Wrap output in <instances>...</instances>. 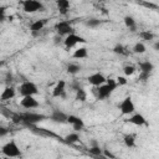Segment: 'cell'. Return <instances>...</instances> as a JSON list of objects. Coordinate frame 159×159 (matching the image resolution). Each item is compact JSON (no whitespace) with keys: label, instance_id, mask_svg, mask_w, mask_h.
Instances as JSON below:
<instances>
[{"label":"cell","instance_id":"83f0119b","mask_svg":"<svg viewBox=\"0 0 159 159\" xmlns=\"http://www.w3.org/2000/svg\"><path fill=\"white\" fill-rule=\"evenodd\" d=\"M99 24H101V21L97 20V19H89V20L86 22V25L89 26V27H96V26H98Z\"/></svg>","mask_w":159,"mask_h":159},{"label":"cell","instance_id":"2e32d148","mask_svg":"<svg viewBox=\"0 0 159 159\" xmlns=\"http://www.w3.org/2000/svg\"><path fill=\"white\" fill-rule=\"evenodd\" d=\"M56 5H57V9H58L60 14H62V15L67 14L68 7H70V1L68 0H57Z\"/></svg>","mask_w":159,"mask_h":159},{"label":"cell","instance_id":"e0dca14e","mask_svg":"<svg viewBox=\"0 0 159 159\" xmlns=\"http://www.w3.org/2000/svg\"><path fill=\"white\" fill-rule=\"evenodd\" d=\"M45 24H46V20H45V19H42V20H36V21H34V22L30 25V30H31L32 32H39L40 30L43 29Z\"/></svg>","mask_w":159,"mask_h":159},{"label":"cell","instance_id":"d4e9b609","mask_svg":"<svg viewBox=\"0 0 159 159\" xmlns=\"http://www.w3.org/2000/svg\"><path fill=\"white\" fill-rule=\"evenodd\" d=\"M133 51H134L135 53H144V52H145V46H144L142 42H138V43L134 45Z\"/></svg>","mask_w":159,"mask_h":159},{"label":"cell","instance_id":"f546056e","mask_svg":"<svg viewBox=\"0 0 159 159\" xmlns=\"http://www.w3.org/2000/svg\"><path fill=\"white\" fill-rule=\"evenodd\" d=\"M113 51L116 52V53H124V47L122 46V45H116L114 46V48H113Z\"/></svg>","mask_w":159,"mask_h":159},{"label":"cell","instance_id":"e575fe53","mask_svg":"<svg viewBox=\"0 0 159 159\" xmlns=\"http://www.w3.org/2000/svg\"><path fill=\"white\" fill-rule=\"evenodd\" d=\"M103 155L107 157V158H114V155H113L111 152H108V150H104V152H103Z\"/></svg>","mask_w":159,"mask_h":159},{"label":"cell","instance_id":"ffe728a7","mask_svg":"<svg viewBox=\"0 0 159 159\" xmlns=\"http://www.w3.org/2000/svg\"><path fill=\"white\" fill-rule=\"evenodd\" d=\"M78 139H80V137H78L77 133H71V134H67L65 137V142L68 143V144H73V143L78 142Z\"/></svg>","mask_w":159,"mask_h":159},{"label":"cell","instance_id":"484cf974","mask_svg":"<svg viewBox=\"0 0 159 159\" xmlns=\"http://www.w3.org/2000/svg\"><path fill=\"white\" fill-rule=\"evenodd\" d=\"M89 153L91 154H93V155H102V149L99 148V145H97V144H93L91 148H89Z\"/></svg>","mask_w":159,"mask_h":159},{"label":"cell","instance_id":"5b68a950","mask_svg":"<svg viewBox=\"0 0 159 159\" xmlns=\"http://www.w3.org/2000/svg\"><path fill=\"white\" fill-rule=\"evenodd\" d=\"M119 109H120V113H122L123 116H128V114H132V113L134 112L135 107H134V103H133L130 96H129V97H125V98L120 102Z\"/></svg>","mask_w":159,"mask_h":159},{"label":"cell","instance_id":"30bf717a","mask_svg":"<svg viewBox=\"0 0 159 159\" xmlns=\"http://www.w3.org/2000/svg\"><path fill=\"white\" fill-rule=\"evenodd\" d=\"M67 122L72 124V127H73V129H75L76 132L81 130V129L84 127V123H83V120H82L80 117H77V116H73V114H70V116H67Z\"/></svg>","mask_w":159,"mask_h":159},{"label":"cell","instance_id":"d6a6232c","mask_svg":"<svg viewBox=\"0 0 159 159\" xmlns=\"http://www.w3.org/2000/svg\"><path fill=\"white\" fill-rule=\"evenodd\" d=\"M149 75H150V73H148V72H140L139 80H142V81H145L147 78H149Z\"/></svg>","mask_w":159,"mask_h":159},{"label":"cell","instance_id":"5bb4252c","mask_svg":"<svg viewBox=\"0 0 159 159\" xmlns=\"http://www.w3.org/2000/svg\"><path fill=\"white\" fill-rule=\"evenodd\" d=\"M15 97V88L14 87H6L2 93L0 94V101H9Z\"/></svg>","mask_w":159,"mask_h":159},{"label":"cell","instance_id":"4316f807","mask_svg":"<svg viewBox=\"0 0 159 159\" xmlns=\"http://www.w3.org/2000/svg\"><path fill=\"white\" fill-rule=\"evenodd\" d=\"M140 37H142L143 40H147V41H150V40H153V37H154V35H153L152 32H149V31H143V32H140Z\"/></svg>","mask_w":159,"mask_h":159},{"label":"cell","instance_id":"52a82bcc","mask_svg":"<svg viewBox=\"0 0 159 159\" xmlns=\"http://www.w3.org/2000/svg\"><path fill=\"white\" fill-rule=\"evenodd\" d=\"M55 30L57 31V34L60 36H67V35L72 34V31H73V29H72V26H71V24L68 21H60V22H57L56 26H55Z\"/></svg>","mask_w":159,"mask_h":159},{"label":"cell","instance_id":"ac0fdd59","mask_svg":"<svg viewBox=\"0 0 159 159\" xmlns=\"http://www.w3.org/2000/svg\"><path fill=\"white\" fill-rule=\"evenodd\" d=\"M139 68H140V72H148V73H150L153 71L154 66H153L152 62L145 61V62H140L139 63Z\"/></svg>","mask_w":159,"mask_h":159},{"label":"cell","instance_id":"d590c367","mask_svg":"<svg viewBox=\"0 0 159 159\" xmlns=\"http://www.w3.org/2000/svg\"><path fill=\"white\" fill-rule=\"evenodd\" d=\"M99 1H102V0H99Z\"/></svg>","mask_w":159,"mask_h":159},{"label":"cell","instance_id":"603a6c76","mask_svg":"<svg viewBox=\"0 0 159 159\" xmlns=\"http://www.w3.org/2000/svg\"><path fill=\"white\" fill-rule=\"evenodd\" d=\"M77 92H76V99H78V101H81V102H83V101H86V92H84V89L83 88H81V87H78L77 89H76Z\"/></svg>","mask_w":159,"mask_h":159},{"label":"cell","instance_id":"7a4b0ae2","mask_svg":"<svg viewBox=\"0 0 159 159\" xmlns=\"http://www.w3.org/2000/svg\"><path fill=\"white\" fill-rule=\"evenodd\" d=\"M117 88V82L114 80H106V82L101 86H98L97 88V97L98 99H106L107 97H109L112 94V92Z\"/></svg>","mask_w":159,"mask_h":159},{"label":"cell","instance_id":"cb8c5ba5","mask_svg":"<svg viewBox=\"0 0 159 159\" xmlns=\"http://www.w3.org/2000/svg\"><path fill=\"white\" fill-rule=\"evenodd\" d=\"M124 24L129 29H134V26H135V21H134V19L132 16H125L124 17Z\"/></svg>","mask_w":159,"mask_h":159},{"label":"cell","instance_id":"4dcf8cb0","mask_svg":"<svg viewBox=\"0 0 159 159\" xmlns=\"http://www.w3.org/2000/svg\"><path fill=\"white\" fill-rule=\"evenodd\" d=\"M117 84H120V86H124V84H127V80H125V77H123V76H119V77L117 78Z\"/></svg>","mask_w":159,"mask_h":159},{"label":"cell","instance_id":"f1b7e54d","mask_svg":"<svg viewBox=\"0 0 159 159\" xmlns=\"http://www.w3.org/2000/svg\"><path fill=\"white\" fill-rule=\"evenodd\" d=\"M134 71H135V68H134V66H125L124 68H123V72H124V75H127V76H130V75H133L134 73Z\"/></svg>","mask_w":159,"mask_h":159},{"label":"cell","instance_id":"1f68e13d","mask_svg":"<svg viewBox=\"0 0 159 159\" xmlns=\"http://www.w3.org/2000/svg\"><path fill=\"white\" fill-rule=\"evenodd\" d=\"M5 7L4 6H0V22L1 21H4L5 20V17H6V15H5Z\"/></svg>","mask_w":159,"mask_h":159},{"label":"cell","instance_id":"6da1fadb","mask_svg":"<svg viewBox=\"0 0 159 159\" xmlns=\"http://www.w3.org/2000/svg\"><path fill=\"white\" fill-rule=\"evenodd\" d=\"M46 117L43 114H39V113H32V112H26V113H21V114H14L12 116V120L14 123H19V122H24L26 124H36L41 120H43Z\"/></svg>","mask_w":159,"mask_h":159},{"label":"cell","instance_id":"8992f818","mask_svg":"<svg viewBox=\"0 0 159 159\" xmlns=\"http://www.w3.org/2000/svg\"><path fill=\"white\" fill-rule=\"evenodd\" d=\"M22 9L25 12H36L43 9V5L39 0H25L22 2Z\"/></svg>","mask_w":159,"mask_h":159},{"label":"cell","instance_id":"9a60e30c","mask_svg":"<svg viewBox=\"0 0 159 159\" xmlns=\"http://www.w3.org/2000/svg\"><path fill=\"white\" fill-rule=\"evenodd\" d=\"M129 122H130L132 124H135V125H144V124H147V119H145L142 114H139V113L133 114V116L129 118Z\"/></svg>","mask_w":159,"mask_h":159},{"label":"cell","instance_id":"8fae6325","mask_svg":"<svg viewBox=\"0 0 159 159\" xmlns=\"http://www.w3.org/2000/svg\"><path fill=\"white\" fill-rule=\"evenodd\" d=\"M106 77L102 75V73H99V72H97V73H93V75H91L89 77H88V82L92 84V86H101V84H103L104 82H106Z\"/></svg>","mask_w":159,"mask_h":159},{"label":"cell","instance_id":"7402d4cb","mask_svg":"<svg viewBox=\"0 0 159 159\" xmlns=\"http://www.w3.org/2000/svg\"><path fill=\"white\" fill-rule=\"evenodd\" d=\"M124 144H125L127 147H129V148L134 147V144H135L134 135H132V134H127V135L124 137Z\"/></svg>","mask_w":159,"mask_h":159},{"label":"cell","instance_id":"3957f363","mask_svg":"<svg viewBox=\"0 0 159 159\" xmlns=\"http://www.w3.org/2000/svg\"><path fill=\"white\" fill-rule=\"evenodd\" d=\"M1 152L6 157H20L21 155V152H20L17 144L15 143V140H10L6 144H4Z\"/></svg>","mask_w":159,"mask_h":159},{"label":"cell","instance_id":"7c38bea8","mask_svg":"<svg viewBox=\"0 0 159 159\" xmlns=\"http://www.w3.org/2000/svg\"><path fill=\"white\" fill-rule=\"evenodd\" d=\"M65 88H66V82L63 80H60L56 83L55 88L52 89V96L53 97H62L65 94Z\"/></svg>","mask_w":159,"mask_h":159},{"label":"cell","instance_id":"44dd1931","mask_svg":"<svg viewBox=\"0 0 159 159\" xmlns=\"http://www.w3.org/2000/svg\"><path fill=\"white\" fill-rule=\"evenodd\" d=\"M80 70H81V67H80L78 65H76V63H70V65L67 66V72H68L70 75H76V73L80 72Z\"/></svg>","mask_w":159,"mask_h":159},{"label":"cell","instance_id":"4fadbf2b","mask_svg":"<svg viewBox=\"0 0 159 159\" xmlns=\"http://www.w3.org/2000/svg\"><path fill=\"white\" fill-rule=\"evenodd\" d=\"M51 120H53L56 123H66L67 114H65L63 112H60V111H53V113L51 114Z\"/></svg>","mask_w":159,"mask_h":159},{"label":"cell","instance_id":"9c48e42d","mask_svg":"<svg viewBox=\"0 0 159 159\" xmlns=\"http://www.w3.org/2000/svg\"><path fill=\"white\" fill-rule=\"evenodd\" d=\"M20 104L26 109H32V108L39 107V102H37V99L34 98V96H24Z\"/></svg>","mask_w":159,"mask_h":159},{"label":"cell","instance_id":"ba28073f","mask_svg":"<svg viewBox=\"0 0 159 159\" xmlns=\"http://www.w3.org/2000/svg\"><path fill=\"white\" fill-rule=\"evenodd\" d=\"M80 42H86V40L83 39V37H81V36H78V35H76V34H70V35H67L66 36V39H65V46L67 47V48H71V47H73V46H76L77 43H80Z\"/></svg>","mask_w":159,"mask_h":159},{"label":"cell","instance_id":"836d02e7","mask_svg":"<svg viewBox=\"0 0 159 159\" xmlns=\"http://www.w3.org/2000/svg\"><path fill=\"white\" fill-rule=\"evenodd\" d=\"M9 133V130L5 128V127H2V125H0V137H5L6 134Z\"/></svg>","mask_w":159,"mask_h":159},{"label":"cell","instance_id":"d6986e66","mask_svg":"<svg viewBox=\"0 0 159 159\" xmlns=\"http://www.w3.org/2000/svg\"><path fill=\"white\" fill-rule=\"evenodd\" d=\"M88 56L87 53V48L86 47H80L73 52V57L75 58H86Z\"/></svg>","mask_w":159,"mask_h":159},{"label":"cell","instance_id":"277c9868","mask_svg":"<svg viewBox=\"0 0 159 159\" xmlns=\"http://www.w3.org/2000/svg\"><path fill=\"white\" fill-rule=\"evenodd\" d=\"M19 92L24 97V96H34V94H36V93H39V89H37V86L34 82L26 81V82L21 83V86L19 88Z\"/></svg>","mask_w":159,"mask_h":159}]
</instances>
